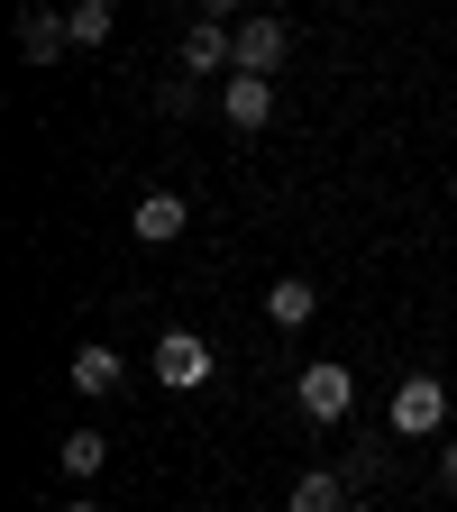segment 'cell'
<instances>
[{
  "instance_id": "8",
  "label": "cell",
  "mask_w": 457,
  "mask_h": 512,
  "mask_svg": "<svg viewBox=\"0 0 457 512\" xmlns=\"http://www.w3.org/2000/svg\"><path fill=\"white\" fill-rule=\"evenodd\" d=\"M284 512H357V494H348V476L339 467H311L302 485H293V503Z\"/></svg>"
},
{
  "instance_id": "1",
  "label": "cell",
  "mask_w": 457,
  "mask_h": 512,
  "mask_svg": "<svg viewBox=\"0 0 457 512\" xmlns=\"http://www.w3.org/2000/svg\"><path fill=\"white\" fill-rule=\"evenodd\" d=\"M293 403H302V421H348L357 412V366L348 357H311L293 375Z\"/></svg>"
},
{
  "instance_id": "10",
  "label": "cell",
  "mask_w": 457,
  "mask_h": 512,
  "mask_svg": "<svg viewBox=\"0 0 457 512\" xmlns=\"http://www.w3.org/2000/svg\"><path fill=\"white\" fill-rule=\"evenodd\" d=\"M311 311H320V293H311L302 275H284V284L266 293V320H275V330H302V320H311Z\"/></svg>"
},
{
  "instance_id": "5",
  "label": "cell",
  "mask_w": 457,
  "mask_h": 512,
  "mask_svg": "<svg viewBox=\"0 0 457 512\" xmlns=\"http://www.w3.org/2000/svg\"><path fill=\"white\" fill-rule=\"evenodd\" d=\"M293 55V28L284 19H238V74H256V83H275V64Z\"/></svg>"
},
{
  "instance_id": "16",
  "label": "cell",
  "mask_w": 457,
  "mask_h": 512,
  "mask_svg": "<svg viewBox=\"0 0 457 512\" xmlns=\"http://www.w3.org/2000/svg\"><path fill=\"white\" fill-rule=\"evenodd\" d=\"M64 512H101V503H64Z\"/></svg>"
},
{
  "instance_id": "14",
  "label": "cell",
  "mask_w": 457,
  "mask_h": 512,
  "mask_svg": "<svg viewBox=\"0 0 457 512\" xmlns=\"http://www.w3.org/2000/svg\"><path fill=\"white\" fill-rule=\"evenodd\" d=\"M339 476H348V494H366V485H375V476H384V448H357V458H348V467H339Z\"/></svg>"
},
{
  "instance_id": "12",
  "label": "cell",
  "mask_w": 457,
  "mask_h": 512,
  "mask_svg": "<svg viewBox=\"0 0 457 512\" xmlns=\"http://www.w3.org/2000/svg\"><path fill=\"white\" fill-rule=\"evenodd\" d=\"M55 458H64V476H101V467H110V439H101V430H64Z\"/></svg>"
},
{
  "instance_id": "9",
  "label": "cell",
  "mask_w": 457,
  "mask_h": 512,
  "mask_svg": "<svg viewBox=\"0 0 457 512\" xmlns=\"http://www.w3.org/2000/svg\"><path fill=\"white\" fill-rule=\"evenodd\" d=\"M119 375H128V366H119V348H101V339H92V348H74V384H83V394H119Z\"/></svg>"
},
{
  "instance_id": "4",
  "label": "cell",
  "mask_w": 457,
  "mask_h": 512,
  "mask_svg": "<svg viewBox=\"0 0 457 512\" xmlns=\"http://www.w3.org/2000/svg\"><path fill=\"white\" fill-rule=\"evenodd\" d=\"M183 74H238V28L229 19H192L183 28Z\"/></svg>"
},
{
  "instance_id": "13",
  "label": "cell",
  "mask_w": 457,
  "mask_h": 512,
  "mask_svg": "<svg viewBox=\"0 0 457 512\" xmlns=\"http://www.w3.org/2000/svg\"><path fill=\"white\" fill-rule=\"evenodd\" d=\"M64 28H74V46H101V37L119 28V10H110V0H74V10H64Z\"/></svg>"
},
{
  "instance_id": "3",
  "label": "cell",
  "mask_w": 457,
  "mask_h": 512,
  "mask_svg": "<svg viewBox=\"0 0 457 512\" xmlns=\"http://www.w3.org/2000/svg\"><path fill=\"white\" fill-rule=\"evenodd\" d=\"M211 339H192V330H165L156 339V384H174V394H192V384H211Z\"/></svg>"
},
{
  "instance_id": "15",
  "label": "cell",
  "mask_w": 457,
  "mask_h": 512,
  "mask_svg": "<svg viewBox=\"0 0 457 512\" xmlns=\"http://www.w3.org/2000/svg\"><path fill=\"white\" fill-rule=\"evenodd\" d=\"M439 485H448V494H457V439H448V448H439Z\"/></svg>"
},
{
  "instance_id": "7",
  "label": "cell",
  "mask_w": 457,
  "mask_h": 512,
  "mask_svg": "<svg viewBox=\"0 0 457 512\" xmlns=\"http://www.w3.org/2000/svg\"><path fill=\"white\" fill-rule=\"evenodd\" d=\"M220 119H229V128H266V119H275V83L229 74V92H220Z\"/></svg>"
},
{
  "instance_id": "11",
  "label": "cell",
  "mask_w": 457,
  "mask_h": 512,
  "mask_svg": "<svg viewBox=\"0 0 457 512\" xmlns=\"http://www.w3.org/2000/svg\"><path fill=\"white\" fill-rule=\"evenodd\" d=\"M19 46H28V55H37V64H55V55H64V46H74V28H64V19H55V10H28V19H19Z\"/></svg>"
},
{
  "instance_id": "6",
  "label": "cell",
  "mask_w": 457,
  "mask_h": 512,
  "mask_svg": "<svg viewBox=\"0 0 457 512\" xmlns=\"http://www.w3.org/2000/svg\"><path fill=\"white\" fill-rule=\"evenodd\" d=\"M183 220H192V211H183V192H147V202L128 211V229H138L147 247H174V238H183Z\"/></svg>"
},
{
  "instance_id": "2",
  "label": "cell",
  "mask_w": 457,
  "mask_h": 512,
  "mask_svg": "<svg viewBox=\"0 0 457 512\" xmlns=\"http://www.w3.org/2000/svg\"><path fill=\"white\" fill-rule=\"evenodd\" d=\"M448 421V384L439 375H403L394 384V439H430Z\"/></svg>"
}]
</instances>
